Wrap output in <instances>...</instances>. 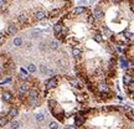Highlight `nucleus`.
<instances>
[{"instance_id":"f257e3e1","label":"nucleus","mask_w":134,"mask_h":129,"mask_svg":"<svg viewBox=\"0 0 134 129\" xmlns=\"http://www.w3.org/2000/svg\"><path fill=\"white\" fill-rule=\"evenodd\" d=\"M6 32H8L9 35H14V34H16V32H17V27H16V25H14V24L9 25L8 29H6Z\"/></svg>"},{"instance_id":"f03ea898","label":"nucleus","mask_w":134,"mask_h":129,"mask_svg":"<svg viewBox=\"0 0 134 129\" xmlns=\"http://www.w3.org/2000/svg\"><path fill=\"white\" fill-rule=\"evenodd\" d=\"M45 16H46V13L44 10H39V11L35 13V19L36 20H42V19H45Z\"/></svg>"},{"instance_id":"7ed1b4c3","label":"nucleus","mask_w":134,"mask_h":129,"mask_svg":"<svg viewBox=\"0 0 134 129\" xmlns=\"http://www.w3.org/2000/svg\"><path fill=\"white\" fill-rule=\"evenodd\" d=\"M17 91H19L20 93H26V92L29 91L27 84H25V83H20V84L17 86Z\"/></svg>"},{"instance_id":"20e7f679","label":"nucleus","mask_w":134,"mask_h":129,"mask_svg":"<svg viewBox=\"0 0 134 129\" xmlns=\"http://www.w3.org/2000/svg\"><path fill=\"white\" fill-rule=\"evenodd\" d=\"M56 84H57V78H56V77H54V78L48 80V81H47V83H46L47 88H54Z\"/></svg>"},{"instance_id":"39448f33","label":"nucleus","mask_w":134,"mask_h":129,"mask_svg":"<svg viewBox=\"0 0 134 129\" xmlns=\"http://www.w3.org/2000/svg\"><path fill=\"white\" fill-rule=\"evenodd\" d=\"M9 117H16L17 114H19V111H17V108H15V107H13V108H10L9 109Z\"/></svg>"},{"instance_id":"423d86ee","label":"nucleus","mask_w":134,"mask_h":129,"mask_svg":"<svg viewBox=\"0 0 134 129\" xmlns=\"http://www.w3.org/2000/svg\"><path fill=\"white\" fill-rule=\"evenodd\" d=\"M27 93H29V97H30V98H32V99L37 98V94H39V92L36 89H30V91H27Z\"/></svg>"},{"instance_id":"0eeeda50","label":"nucleus","mask_w":134,"mask_h":129,"mask_svg":"<svg viewBox=\"0 0 134 129\" xmlns=\"http://www.w3.org/2000/svg\"><path fill=\"white\" fill-rule=\"evenodd\" d=\"M50 48H52V50H57V48H58V42H57L56 40L51 41V42H50Z\"/></svg>"},{"instance_id":"6e6552de","label":"nucleus","mask_w":134,"mask_h":129,"mask_svg":"<svg viewBox=\"0 0 134 129\" xmlns=\"http://www.w3.org/2000/svg\"><path fill=\"white\" fill-rule=\"evenodd\" d=\"M17 20H19V23H26V21H27V16L25 14H21V15L17 16Z\"/></svg>"},{"instance_id":"1a4fd4ad","label":"nucleus","mask_w":134,"mask_h":129,"mask_svg":"<svg viewBox=\"0 0 134 129\" xmlns=\"http://www.w3.org/2000/svg\"><path fill=\"white\" fill-rule=\"evenodd\" d=\"M19 128H20V122H17V121H15L10 124V129H19Z\"/></svg>"},{"instance_id":"9d476101","label":"nucleus","mask_w":134,"mask_h":129,"mask_svg":"<svg viewBox=\"0 0 134 129\" xmlns=\"http://www.w3.org/2000/svg\"><path fill=\"white\" fill-rule=\"evenodd\" d=\"M14 45H15V46H21V45H23V39H21V37H16V39L14 40Z\"/></svg>"},{"instance_id":"9b49d317","label":"nucleus","mask_w":134,"mask_h":129,"mask_svg":"<svg viewBox=\"0 0 134 129\" xmlns=\"http://www.w3.org/2000/svg\"><path fill=\"white\" fill-rule=\"evenodd\" d=\"M81 50H78V48H73V50H72V55H73L75 57H79L81 56Z\"/></svg>"},{"instance_id":"f8f14e48","label":"nucleus","mask_w":134,"mask_h":129,"mask_svg":"<svg viewBox=\"0 0 134 129\" xmlns=\"http://www.w3.org/2000/svg\"><path fill=\"white\" fill-rule=\"evenodd\" d=\"M3 99H4V101L11 99V94H10L9 92H4V93H3Z\"/></svg>"},{"instance_id":"ddd939ff","label":"nucleus","mask_w":134,"mask_h":129,"mask_svg":"<svg viewBox=\"0 0 134 129\" xmlns=\"http://www.w3.org/2000/svg\"><path fill=\"white\" fill-rule=\"evenodd\" d=\"M61 29H62V27H61V25H60V24H57V25H55V26H54V31H55V34H56V35H58L60 32H61Z\"/></svg>"},{"instance_id":"4468645a","label":"nucleus","mask_w":134,"mask_h":129,"mask_svg":"<svg viewBox=\"0 0 134 129\" xmlns=\"http://www.w3.org/2000/svg\"><path fill=\"white\" fill-rule=\"evenodd\" d=\"M103 15H104V14H103V11H101V10H96V14H95V16L97 17V19H102L103 17Z\"/></svg>"},{"instance_id":"2eb2a0df","label":"nucleus","mask_w":134,"mask_h":129,"mask_svg":"<svg viewBox=\"0 0 134 129\" xmlns=\"http://www.w3.org/2000/svg\"><path fill=\"white\" fill-rule=\"evenodd\" d=\"M8 123V118L6 117H1L0 118V127H4Z\"/></svg>"},{"instance_id":"dca6fc26","label":"nucleus","mask_w":134,"mask_h":129,"mask_svg":"<svg viewBox=\"0 0 134 129\" xmlns=\"http://www.w3.org/2000/svg\"><path fill=\"white\" fill-rule=\"evenodd\" d=\"M27 70H29V72H31V73H34L35 71H36V67H35V64H32V63H30L29 66H27Z\"/></svg>"},{"instance_id":"f3484780","label":"nucleus","mask_w":134,"mask_h":129,"mask_svg":"<svg viewBox=\"0 0 134 129\" xmlns=\"http://www.w3.org/2000/svg\"><path fill=\"white\" fill-rule=\"evenodd\" d=\"M50 129H58V123L57 122H51L50 123Z\"/></svg>"},{"instance_id":"a211bd4d","label":"nucleus","mask_w":134,"mask_h":129,"mask_svg":"<svg viewBox=\"0 0 134 129\" xmlns=\"http://www.w3.org/2000/svg\"><path fill=\"white\" fill-rule=\"evenodd\" d=\"M123 80H124V83H132V77L129 76V74H126Z\"/></svg>"},{"instance_id":"6ab92c4d","label":"nucleus","mask_w":134,"mask_h":129,"mask_svg":"<svg viewBox=\"0 0 134 129\" xmlns=\"http://www.w3.org/2000/svg\"><path fill=\"white\" fill-rule=\"evenodd\" d=\"M82 13H85V8H77V9H75V14H82Z\"/></svg>"},{"instance_id":"aec40b11","label":"nucleus","mask_w":134,"mask_h":129,"mask_svg":"<svg viewBox=\"0 0 134 129\" xmlns=\"http://www.w3.org/2000/svg\"><path fill=\"white\" fill-rule=\"evenodd\" d=\"M87 21H88V24L89 25H93V21H95V17L92 16V15H88V17H87Z\"/></svg>"},{"instance_id":"412c9836","label":"nucleus","mask_w":134,"mask_h":129,"mask_svg":"<svg viewBox=\"0 0 134 129\" xmlns=\"http://www.w3.org/2000/svg\"><path fill=\"white\" fill-rule=\"evenodd\" d=\"M40 71L42 72V73H46L47 72V67L45 66V64H41V66H40Z\"/></svg>"},{"instance_id":"4be33fe9","label":"nucleus","mask_w":134,"mask_h":129,"mask_svg":"<svg viewBox=\"0 0 134 129\" xmlns=\"http://www.w3.org/2000/svg\"><path fill=\"white\" fill-rule=\"evenodd\" d=\"M82 123H83V118H78V117H77V118H76V124H77V125H81Z\"/></svg>"},{"instance_id":"5701e85b","label":"nucleus","mask_w":134,"mask_h":129,"mask_svg":"<svg viewBox=\"0 0 134 129\" xmlns=\"http://www.w3.org/2000/svg\"><path fill=\"white\" fill-rule=\"evenodd\" d=\"M4 42H5V36L3 34H0V45H3Z\"/></svg>"},{"instance_id":"b1692460","label":"nucleus","mask_w":134,"mask_h":129,"mask_svg":"<svg viewBox=\"0 0 134 129\" xmlns=\"http://www.w3.org/2000/svg\"><path fill=\"white\" fill-rule=\"evenodd\" d=\"M36 119L37 121H42L44 119V115L42 114H36Z\"/></svg>"},{"instance_id":"393cba45","label":"nucleus","mask_w":134,"mask_h":129,"mask_svg":"<svg viewBox=\"0 0 134 129\" xmlns=\"http://www.w3.org/2000/svg\"><path fill=\"white\" fill-rule=\"evenodd\" d=\"M48 104H50V107H51V108H54V107H55V101H48Z\"/></svg>"},{"instance_id":"a878e982","label":"nucleus","mask_w":134,"mask_h":129,"mask_svg":"<svg viewBox=\"0 0 134 129\" xmlns=\"http://www.w3.org/2000/svg\"><path fill=\"white\" fill-rule=\"evenodd\" d=\"M70 81H71V83L73 84V86H77V84H78V82H77L76 80H70Z\"/></svg>"},{"instance_id":"bb28decb","label":"nucleus","mask_w":134,"mask_h":129,"mask_svg":"<svg viewBox=\"0 0 134 129\" xmlns=\"http://www.w3.org/2000/svg\"><path fill=\"white\" fill-rule=\"evenodd\" d=\"M20 77H21L23 80H26V78H27V76H26V74H24V73H21V74H20Z\"/></svg>"},{"instance_id":"cd10ccee","label":"nucleus","mask_w":134,"mask_h":129,"mask_svg":"<svg viewBox=\"0 0 134 129\" xmlns=\"http://www.w3.org/2000/svg\"><path fill=\"white\" fill-rule=\"evenodd\" d=\"M133 88H134L133 83H129V89H130V92H133Z\"/></svg>"},{"instance_id":"c85d7f7f","label":"nucleus","mask_w":134,"mask_h":129,"mask_svg":"<svg viewBox=\"0 0 134 129\" xmlns=\"http://www.w3.org/2000/svg\"><path fill=\"white\" fill-rule=\"evenodd\" d=\"M95 40H96V41H101L102 39H101V36H95Z\"/></svg>"},{"instance_id":"c756f323","label":"nucleus","mask_w":134,"mask_h":129,"mask_svg":"<svg viewBox=\"0 0 134 129\" xmlns=\"http://www.w3.org/2000/svg\"><path fill=\"white\" fill-rule=\"evenodd\" d=\"M3 4H5V1H1V0H0V6H1Z\"/></svg>"},{"instance_id":"7c9ffc66","label":"nucleus","mask_w":134,"mask_h":129,"mask_svg":"<svg viewBox=\"0 0 134 129\" xmlns=\"http://www.w3.org/2000/svg\"><path fill=\"white\" fill-rule=\"evenodd\" d=\"M0 78H1V74H0Z\"/></svg>"}]
</instances>
